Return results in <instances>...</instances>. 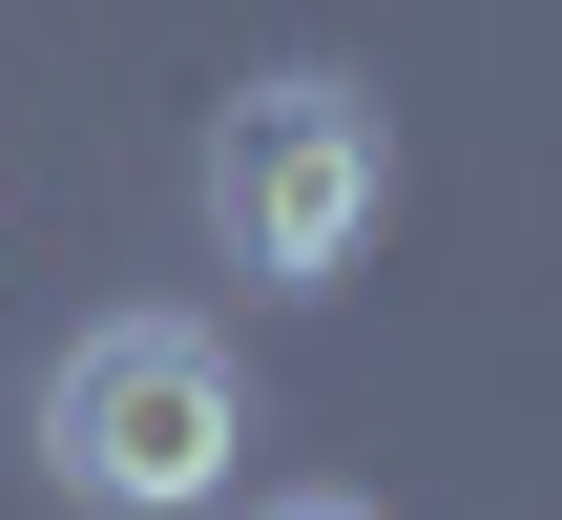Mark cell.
<instances>
[{"mask_svg":"<svg viewBox=\"0 0 562 520\" xmlns=\"http://www.w3.org/2000/svg\"><path fill=\"white\" fill-rule=\"evenodd\" d=\"M375 208H396V125H375L355 63H271V83L209 104V250L250 292H334L375 250Z\"/></svg>","mask_w":562,"mask_h":520,"instance_id":"obj_2","label":"cell"},{"mask_svg":"<svg viewBox=\"0 0 562 520\" xmlns=\"http://www.w3.org/2000/svg\"><path fill=\"white\" fill-rule=\"evenodd\" d=\"M250 520H375V500H334V479H313V500H250Z\"/></svg>","mask_w":562,"mask_h":520,"instance_id":"obj_3","label":"cell"},{"mask_svg":"<svg viewBox=\"0 0 562 520\" xmlns=\"http://www.w3.org/2000/svg\"><path fill=\"white\" fill-rule=\"evenodd\" d=\"M250 459V375L209 313H83L42 354V479L83 520H209Z\"/></svg>","mask_w":562,"mask_h":520,"instance_id":"obj_1","label":"cell"}]
</instances>
